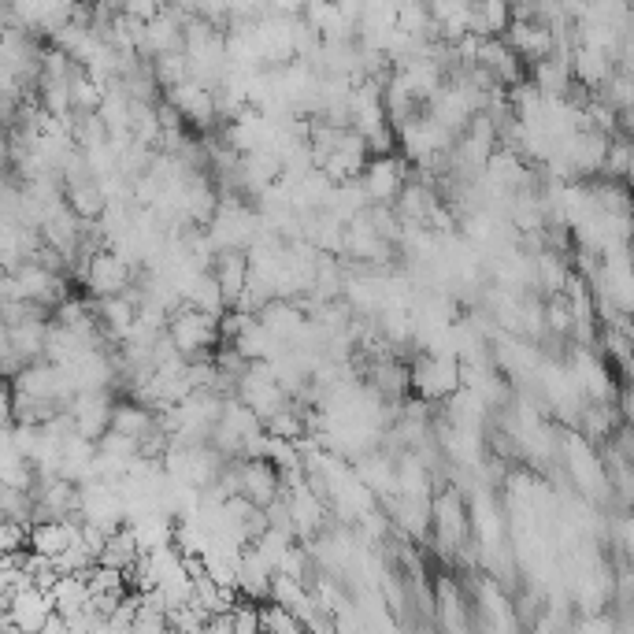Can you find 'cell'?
I'll return each mask as SVG.
<instances>
[{"instance_id": "cell-1", "label": "cell", "mask_w": 634, "mask_h": 634, "mask_svg": "<svg viewBox=\"0 0 634 634\" xmlns=\"http://www.w3.org/2000/svg\"><path fill=\"white\" fill-rule=\"evenodd\" d=\"M216 312H201V308H186V312H178L175 323H171V345H175L182 356H193L201 353L204 345L216 342Z\"/></svg>"}, {"instance_id": "cell-2", "label": "cell", "mask_w": 634, "mask_h": 634, "mask_svg": "<svg viewBox=\"0 0 634 634\" xmlns=\"http://www.w3.org/2000/svg\"><path fill=\"white\" fill-rule=\"evenodd\" d=\"M431 523H434V531H438V538H442L445 549L457 546L460 538H464V527H468V512H464V505H460L457 490H442V494L434 497Z\"/></svg>"}, {"instance_id": "cell-3", "label": "cell", "mask_w": 634, "mask_h": 634, "mask_svg": "<svg viewBox=\"0 0 634 634\" xmlns=\"http://www.w3.org/2000/svg\"><path fill=\"white\" fill-rule=\"evenodd\" d=\"M416 386L423 397H442L457 390V364L453 360H419Z\"/></svg>"}, {"instance_id": "cell-4", "label": "cell", "mask_w": 634, "mask_h": 634, "mask_svg": "<svg viewBox=\"0 0 634 634\" xmlns=\"http://www.w3.org/2000/svg\"><path fill=\"white\" fill-rule=\"evenodd\" d=\"M397 190H401V167H397V160H375V164H368V193L375 201H386Z\"/></svg>"}, {"instance_id": "cell-5", "label": "cell", "mask_w": 634, "mask_h": 634, "mask_svg": "<svg viewBox=\"0 0 634 634\" xmlns=\"http://www.w3.org/2000/svg\"><path fill=\"white\" fill-rule=\"evenodd\" d=\"M438 605H442V616H445V627L449 631H464L468 627V605H464V597L457 594V586L449 583V579H442V586H438Z\"/></svg>"}, {"instance_id": "cell-6", "label": "cell", "mask_w": 634, "mask_h": 634, "mask_svg": "<svg viewBox=\"0 0 634 634\" xmlns=\"http://www.w3.org/2000/svg\"><path fill=\"white\" fill-rule=\"evenodd\" d=\"M260 609V631H286V634H297V631H305V623L297 620L286 605H256Z\"/></svg>"}]
</instances>
